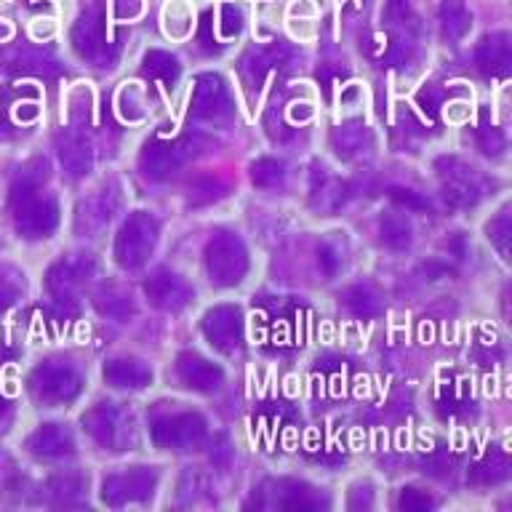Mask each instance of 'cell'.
Here are the masks:
<instances>
[{"label": "cell", "instance_id": "6da1fadb", "mask_svg": "<svg viewBox=\"0 0 512 512\" xmlns=\"http://www.w3.org/2000/svg\"><path fill=\"white\" fill-rule=\"evenodd\" d=\"M475 62L488 75H510L512 72V35L507 32H491L478 43Z\"/></svg>", "mask_w": 512, "mask_h": 512}, {"label": "cell", "instance_id": "7a4b0ae2", "mask_svg": "<svg viewBox=\"0 0 512 512\" xmlns=\"http://www.w3.org/2000/svg\"><path fill=\"white\" fill-rule=\"evenodd\" d=\"M152 224L144 216H134L131 222L123 227L118 240V256L123 264H139L144 262V256L152 251Z\"/></svg>", "mask_w": 512, "mask_h": 512}, {"label": "cell", "instance_id": "3957f363", "mask_svg": "<svg viewBox=\"0 0 512 512\" xmlns=\"http://www.w3.org/2000/svg\"><path fill=\"white\" fill-rule=\"evenodd\" d=\"M208 270L219 283H235L240 280L243 270H246V256L240 251L235 240H219L211 246V256H208Z\"/></svg>", "mask_w": 512, "mask_h": 512}, {"label": "cell", "instance_id": "277c9868", "mask_svg": "<svg viewBox=\"0 0 512 512\" xmlns=\"http://www.w3.org/2000/svg\"><path fill=\"white\" fill-rule=\"evenodd\" d=\"M195 107H198V115H206V118L227 115L230 112V99H227L222 80L214 78V75L200 78L198 88H195Z\"/></svg>", "mask_w": 512, "mask_h": 512}, {"label": "cell", "instance_id": "5b68a950", "mask_svg": "<svg viewBox=\"0 0 512 512\" xmlns=\"http://www.w3.org/2000/svg\"><path fill=\"white\" fill-rule=\"evenodd\" d=\"M56 224V208L46 200H32L24 195L22 214H19V227L30 235H43Z\"/></svg>", "mask_w": 512, "mask_h": 512}, {"label": "cell", "instance_id": "8992f818", "mask_svg": "<svg viewBox=\"0 0 512 512\" xmlns=\"http://www.w3.org/2000/svg\"><path fill=\"white\" fill-rule=\"evenodd\" d=\"M443 195L451 206L464 208L472 206L478 200V184L472 179L470 168H459V171H448V179L443 184Z\"/></svg>", "mask_w": 512, "mask_h": 512}, {"label": "cell", "instance_id": "52a82bcc", "mask_svg": "<svg viewBox=\"0 0 512 512\" xmlns=\"http://www.w3.org/2000/svg\"><path fill=\"white\" fill-rule=\"evenodd\" d=\"M440 22H443V32H446L451 40L464 38L470 32L472 16L464 6V0H443L440 6Z\"/></svg>", "mask_w": 512, "mask_h": 512}, {"label": "cell", "instance_id": "ba28073f", "mask_svg": "<svg viewBox=\"0 0 512 512\" xmlns=\"http://www.w3.org/2000/svg\"><path fill=\"white\" fill-rule=\"evenodd\" d=\"M40 395H46V398H70L78 390V379L72 376V371L67 368H46L43 374H40V384H38Z\"/></svg>", "mask_w": 512, "mask_h": 512}, {"label": "cell", "instance_id": "9c48e42d", "mask_svg": "<svg viewBox=\"0 0 512 512\" xmlns=\"http://www.w3.org/2000/svg\"><path fill=\"white\" fill-rule=\"evenodd\" d=\"M75 46H78L80 54L94 56L96 48H99V40H102V22H99V14L96 11H86L80 16L78 24H75Z\"/></svg>", "mask_w": 512, "mask_h": 512}, {"label": "cell", "instance_id": "30bf717a", "mask_svg": "<svg viewBox=\"0 0 512 512\" xmlns=\"http://www.w3.org/2000/svg\"><path fill=\"white\" fill-rule=\"evenodd\" d=\"M206 331H208V336H211V339L219 344V347H224L227 342H232V339L238 336V318H235V312L227 310V307L211 312L206 320Z\"/></svg>", "mask_w": 512, "mask_h": 512}, {"label": "cell", "instance_id": "8fae6325", "mask_svg": "<svg viewBox=\"0 0 512 512\" xmlns=\"http://www.w3.org/2000/svg\"><path fill=\"white\" fill-rule=\"evenodd\" d=\"M59 155H62V163L70 168L72 174H86L88 166H91V152H88V144L80 136H67Z\"/></svg>", "mask_w": 512, "mask_h": 512}, {"label": "cell", "instance_id": "7c38bea8", "mask_svg": "<svg viewBox=\"0 0 512 512\" xmlns=\"http://www.w3.org/2000/svg\"><path fill=\"white\" fill-rule=\"evenodd\" d=\"M512 475V464L504 459L502 454H494V456H486L483 462L475 467V472H472V480L475 483H502V480H507Z\"/></svg>", "mask_w": 512, "mask_h": 512}, {"label": "cell", "instance_id": "4fadbf2b", "mask_svg": "<svg viewBox=\"0 0 512 512\" xmlns=\"http://www.w3.org/2000/svg\"><path fill=\"white\" fill-rule=\"evenodd\" d=\"M488 240L494 243L496 251L512 262V211H504L488 224Z\"/></svg>", "mask_w": 512, "mask_h": 512}, {"label": "cell", "instance_id": "5bb4252c", "mask_svg": "<svg viewBox=\"0 0 512 512\" xmlns=\"http://www.w3.org/2000/svg\"><path fill=\"white\" fill-rule=\"evenodd\" d=\"M147 291H152L155 302L160 304H179L184 302V288L174 275H158V278L147 283Z\"/></svg>", "mask_w": 512, "mask_h": 512}, {"label": "cell", "instance_id": "9a60e30c", "mask_svg": "<svg viewBox=\"0 0 512 512\" xmlns=\"http://www.w3.org/2000/svg\"><path fill=\"white\" fill-rule=\"evenodd\" d=\"M203 435V422L195 419V416H184V419H176L168 427V443H176V446H190Z\"/></svg>", "mask_w": 512, "mask_h": 512}, {"label": "cell", "instance_id": "2e32d148", "mask_svg": "<svg viewBox=\"0 0 512 512\" xmlns=\"http://www.w3.org/2000/svg\"><path fill=\"white\" fill-rule=\"evenodd\" d=\"M107 376L118 387H139L147 379V371L139 363H131V360H115L110 371H107Z\"/></svg>", "mask_w": 512, "mask_h": 512}, {"label": "cell", "instance_id": "e0dca14e", "mask_svg": "<svg viewBox=\"0 0 512 512\" xmlns=\"http://www.w3.org/2000/svg\"><path fill=\"white\" fill-rule=\"evenodd\" d=\"M35 448H38L40 454H62V451L70 448V438H67V432L62 427L48 424V427H43L35 435Z\"/></svg>", "mask_w": 512, "mask_h": 512}, {"label": "cell", "instance_id": "ac0fdd59", "mask_svg": "<svg viewBox=\"0 0 512 512\" xmlns=\"http://www.w3.org/2000/svg\"><path fill=\"white\" fill-rule=\"evenodd\" d=\"M182 376L195 387H211V382H216V368L208 366L206 360L187 358L182 363Z\"/></svg>", "mask_w": 512, "mask_h": 512}, {"label": "cell", "instance_id": "d6986e66", "mask_svg": "<svg viewBox=\"0 0 512 512\" xmlns=\"http://www.w3.org/2000/svg\"><path fill=\"white\" fill-rule=\"evenodd\" d=\"M83 424H88V430L94 432L96 438L102 440V443L112 440V435H115V427H118V422H115V414H112V411H107V408L91 411V414L83 419Z\"/></svg>", "mask_w": 512, "mask_h": 512}, {"label": "cell", "instance_id": "ffe728a7", "mask_svg": "<svg viewBox=\"0 0 512 512\" xmlns=\"http://www.w3.org/2000/svg\"><path fill=\"white\" fill-rule=\"evenodd\" d=\"M382 232H384V240L390 243V246L395 248H403L411 243V227H408L406 219H387V222L382 224Z\"/></svg>", "mask_w": 512, "mask_h": 512}, {"label": "cell", "instance_id": "44dd1931", "mask_svg": "<svg viewBox=\"0 0 512 512\" xmlns=\"http://www.w3.org/2000/svg\"><path fill=\"white\" fill-rule=\"evenodd\" d=\"M283 174H280L278 163H272V160H262V163H256L254 166V182L262 184V187H275L280 184Z\"/></svg>", "mask_w": 512, "mask_h": 512}, {"label": "cell", "instance_id": "7402d4cb", "mask_svg": "<svg viewBox=\"0 0 512 512\" xmlns=\"http://www.w3.org/2000/svg\"><path fill=\"white\" fill-rule=\"evenodd\" d=\"M478 139L486 155H499V152L507 147V139H504V134L499 131V128H483Z\"/></svg>", "mask_w": 512, "mask_h": 512}, {"label": "cell", "instance_id": "603a6c76", "mask_svg": "<svg viewBox=\"0 0 512 512\" xmlns=\"http://www.w3.org/2000/svg\"><path fill=\"white\" fill-rule=\"evenodd\" d=\"M344 203V184L342 182H328L323 190H320L318 206H323L326 211H334Z\"/></svg>", "mask_w": 512, "mask_h": 512}, {"label": "cell", "instance_id": "cb8c5ba5", "mask_svg": "<svg viewBox=\"0 0 512 512\" xmlns=\"http://www.w3.org/2000/svg\"><path fill=\"white\" fill-rule=\"evenodd\" d=\"M350 304L355 307L358 312H363V315H368V312H376V299L368 291H363V288H352L350 291Z\"/></svg>", "mask_w": 512, "mask_h": 512}, {"label": "cell", "instance_id": "d4e9b609", "mask_svg": "<svg viewBox=\"0 0 512 512\" xmlns=\"http://www.w3.org/2000/svg\"><path fill=\"white\" fill-rule=\"evenodd\" d=\"M222 32L224 35H235V32L240 30V22H243V16H240V11L235 6H222Z\"/></svg>", "mask_w": 512, "mask_h": 512}, {"label": "cell", "instance_id": "484cf974", "mask_svg": "<svg viewBox=\"0 0 512 512\" xmlns=\"http://www.w3.org/2000/svg\"><path fill=\"white\" fill-rule=\"evenodd\" d=\"M400 507L403 510H430L432 502L424 494H419V491H406L403 499H400Z\"/></svg>", "mask_w": 512, "mask_h": 512}, {"label": "cell", "instance_id": "4316f807", "mask_svg": "<svg viewBox=\"0 0 512 512\" xmlns=\"http://www.w3.org/2000/svg\"><path fill=\"white\" fill-rule=\"evenodd\" d=\"M139 11H142V3L139 0H115V14L120 16V19H131V16H139Z\"/></svg>", "mask_w": 512, "mask_h": 512}, {"label": "cell", "instance_id": "83f0119b", "mask_svg": "<svg viewBox=\"0 0 512 512\" xmlns=\"http://www.w3.org/2000/svg\"><path fill=\"white\" fill-rule=\"evenodd\" d=\"M11 299H14V288L8 286L6 280L0 278V310H3V307H8V302H11Z\"/></svg>", "mask_w": 512, "mask_h": 512}, {"label": "cell", "instance_id": "f1b7e54d", "mask_svg": "<svg viewBox=\"0 0 512 512\" xmlns=\"http://www.w3.org/2000/svg\"><path fill=\"white\" fill-rule=\"evenodd\" d=\"M174 11H179V3H174V8L168 6L166 22H171V14H174ZM182 19H190V14H187V8H182ZM174 24H182V30H184V32L190 30V22H179V19H174Z\"/></svg>", "mask_w": 512, "mask_h": 512}]
</instances>
